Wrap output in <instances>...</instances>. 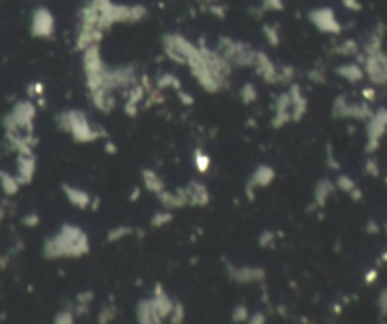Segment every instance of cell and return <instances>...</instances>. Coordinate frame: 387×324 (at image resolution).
<instances>
[{
  "mask_svg": "<svg viewBox=\"0 0 387 324\" xmlns=\"http://www.w3.org/2000/svg\"><path fill=\"white\" fill-rule=\"evenodd\" d=\"M310 22L322 32H328V33H339L342 31L340 23L336 20L333 9L330 8H318L313 9L309 14Z\"/></svg>",
  "mask_w": 387,
  "mask_h": 324,
  "instance_id": "6da1fadb",
  "label": "cell"
},
{
  "mask_svg": "<svg viewBox=\"0 0 387 324\" xmlns=\"http://www.w3.org/2000/svg\"><path fill=\"white\" fill-rule=\"evenodd\" d=\"M64 190H65V193H67V195H68V198H70V201L73 205H76L79 208H85V206L89 205V197H88L87 193L80 191L77 188L67 187V185L64 187Z\"/></svg>",
  "mask_w": 387,
  "mask_h": 324,
  "instance_id": "7a4b0ae2",
  "label": "cell"
},
{
  "mask_svg": "<svg viewBox=\"0 0 387 324\" xmlns=\"http://www.w3.org/2000/svg\"><path fill=\"white\" fill-rule=\"evenodd\" d=\"M35 31L39 35H47L52 31V18L47 12H38L35 17Z\"/></svg>",
  "mask_w": 387,
  "mask_h": 324,
  "instance_id": "3957f363",
  "label": "cell"
},
{
  "mask_svg": "<svg viewBox=\"0 0 387 324\" xmlns=\"http://www.w3.org/2000/svg\"><path fill=\"white\" fill-rule=\"evenodd\" d=\"M337 73L351 80V82H356V80H360L363 77V71L361 68L357 65V64H346V65H342L337 68Z\"/></svg>",
  "mask_w": 387,
  "mask_h": 324,
  "instance_id": "277c9868",
  "label": "cell"
},
{
  "mask_svg": "<svg viewBox=\"0 0 387 324\" xmlns=\"http://www.w3.org/2000/svg\"><path fill=\"white\" fill-rule=\"evenodd\" d=\"M144 180H146V184L147 187L151 190V191H156V193H160L162 188H164V185H162V182L160 179L153 173V171H146L144 173Z\"/></svg>",
  "mask_w": 387,
  "mask_h": 324,
  "instance_id": "5b68a950",
  "label": "cell"
},
{
  "mask_svg": "<svg viewBox=\"0 0 387 324\" xmlns=\"http://www.w3.org/2000/svg\"><path fill=\"white\" fill-rule=\"evenodd\" d=\"M272 177H274V173H272L271 168H268V167H262V168L256 173V176H254L253 180L256 182V184H259V185H267Z\"/></svg>",
  "mask_w": 387,
  "mask_h": 324,
  "instance_id": "8992f818",
  "label": "cell"
},
{
  "mask_svg": "<svg viewBox=\"0 0 387 324\" xmlns=\"http://www.w3.org/2000/svg\"><path fill=\"white\" fill-rule=\"evenodd\" d=\"M263 32H265V36H267V39L269 41V44L277 46V44L280 43V36H278L277 28L267 25V26H263Z\"/></svg>",
  "mask_w": 387,
  "mask_h": 324,
  "instance_id": "52a82bcc",
  "label": "cell"
},
{
  "mask_svg": "<svg viewBox=\"0 0 387 324\" xmlns=\"http://www.w3.org/2000/svg\"><path fill=\"white\" fill-rule=\"evenodd\" d=\"M358 47H357V43L353 41V39H348V41H345L339 46L337 52L342 53V55H353V53H357Z\"/></svg>",
  "mask_w": 387,
  "mask_h": 324,
  "instance_id": "ba28073f",
  "label": "cell"
},
{
  "mask_svg": "<svg viewBox=\"0 0 387 324\" xmlns=\"http://www.w3.org/2000/svg\"><path fill=\"white\" fill-rule=\"evenodd\" d=\"M2 187H3V190L8 193V194H14L15 191H17V188H18V184L15 182V179H12L11 176H5L3 179H2Z\"/></svg>",
  "mask_w": 387,
  "mask_h": 324,
  "instance_id": "9c48e42d",
  "label": "cell"
},
{
  "mask_svg": "<svg viewBox=\"0 0 387 324\" xmlns=\"http://www.w3.org/2000/svg\"><path fill=\"white\" fill-rule=\"evenodd\" d=\"M242 96H243V100L245 102H251V100L256 98V90L253 85H245L242 90Z\"/></svg>",
  "mask_w": 387,
  "mask_h": 324,
  "instance_id": "30bf717a",
  "label": "cell"
},
{
  "mask_svg": "<svg viewBox=\"0 0 387 324\" xmlns=\"http://www.w3.org/2000/svg\"><path fill=\"white\" fill-rule=\"evenodd\" d=\"M129 232H130V229H127V227H119L117 230H112L108 238H109V241H115L118 238H123L124 235H129Z\"/></svg>",
  "mask_w": 387,
  "mask_h": 324,
  "instance_id": "8fae6325",
  "label": "cell"
},
{
  "mask_svg": "<svg viewBox=\"0 0 387 324\" xmlns=\"http://www.w3.org/2000/svg\"><path fill=\"white\" fill-rule=\"evenodd\" d=\"M197 167H198V170H201V171H206L208 167H209V158H208V156H203L201 153H197Z\"/></svg>",
  "mask_w": 387,
  "mask_h": 324,
  "instance_id": "7c38bea8",
  "label": "cell"
},
{
  "mask_svg": "<svg viewBox=\"0 0 387 324\" xmlns=\"http://www.w3.org/2000/svg\"><path fill=\"white\" fill-rule=\"evenodd\" d=\"M263 2V8L267 9H281L283 8V2L281 0H262Z\"/></svg>",
  "mask_w": 387,
  "mask_h": 324,
  "instance_id": "4fadbf2b",
  "label": "cell"
},
{
  "mask_svg": "<svg viewBox=\"0 0 387 324\" xmlns=\"http://www.w3.org/2000/svg\"><path fill=\"white\" fill-rule=\"evenodd\" d=\"M337 184H339V185H340V188H342V190H345V191H351V190H354V182H353V180H350V179L346 177V176H342V177L339 179Z\"/></svg>",
  "mask_w": 387,
  "mask_h": 324,
  "instance_id": "5bb4252c",
  "label": "cell"
},
{
  "mask_svg": "<svg viewBox=\"0 0 387 324\" xmlns=\"http://www.w3.org/2000/svg\"><path fill=\"white\" fill-rule=\"evenodd\" d=\"M343 5L351 11H360L361 9V5H360L358 0H343Z\"/></svg>",
  "mask_w": 387,
  "mask_h": 324,
  "instance_id": "9a60e30c",
  "label": "cell"
},
{
  "mask_svg": "<svg viewBox=\"0 0 387 324\" xmlns=\"http://www.w3.org/2000/svg\"><path fill=\"white\" fill-rule=\"evenodd\" d=\"M368 170H372V171H374L372 174H377L378 170H377V167H375V164H374V161H369V162H368Z\"/></svg>",
  "mask_w": 387,
  "mask_h": 324,
  "instance_id": "2e32d148",
  "label": "cell"
},
{
  "mask_svg": "<svg viewBox=\"0 0 387 324\" xmlns=\"http://www.w3.org/2000/svg\"><path fill=\"white\" fill-rule=\"evenodd\" d=\"M380 301H381V305H383V308H387V292L381 295V300H380Z\"/></svg>",
  "mask_w": 387,
  "mask_h": 324,
  "instance_id": "e0dca14e",
  "label": "cell"
},
{
  "mask_svg": "<svg viewBox=\"0 0 387 324\" xmlns=\"http://www.w3.org/2000/svg\"><path fill=\"white\" fill-rule=\"evenodd\" d=\"M364 96L366 97H374V91L372 90H364Z\"/></svg>",
  "mask_w": 387,
  "mask_h": 324,
  "instance_id": "ac0fdd59",
  "label": "cell"
},
{
  "mask_svg": "<svg viewBox=\"0 0 387 324\" xmlns=\"http://www.w3.org/2000/svg\"><path fill=\"white\" fill-rule=\"evenodd\" d=\"M375 276H377V273H375V271H372V273H371V276L368 274V280H369V282H371V280H374V279H375Z\"/></svg>",
  "mask_w": 387,
  "mask_h": 324,
  "instance_id": "d6986e66",
  "label": "cell"
}]
</instances>
